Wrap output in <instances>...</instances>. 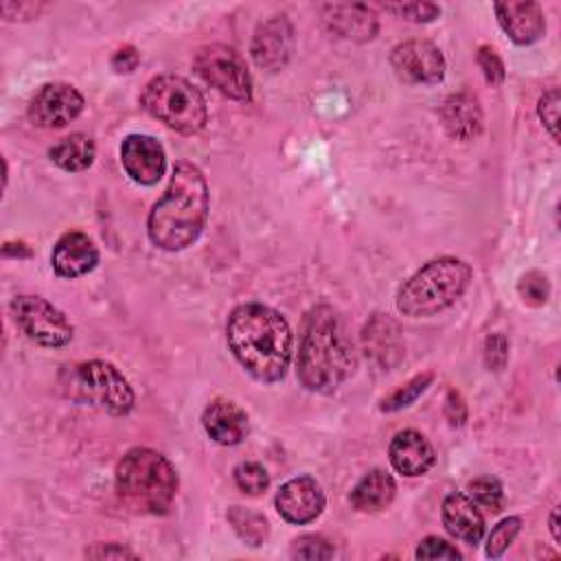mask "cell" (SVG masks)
<instances>
[{"instance_id":"obj_1","label":"cell","mask_w":561,"mask_h":561,"mask_svg":"<svg viewBox=\"0 0 561 561\" xmlns=\"http://www.w3.org/2000/svg\"><path fill=\"white\" fill-rule=\"evenodd\" d=\"M226 340L234 359L259 381L274 383L285 377L291 362V329L272 307L245 302L232 309Z\"/></svg>"},{"instance_id":"obj_2","label":"cell","mask_w":561,"mask_h":561,"mask_svg":"<svg viewBox=\"0 0 561 561\" xmlns=\"http://www.w3.org/2000/svg\"><path fill=\"white\" fill-rule=\"evenodd\" d=\"M355 346L340 313L329 305L313 307L300 333L296 375L311 392H333L355 370Z\"/></svg>"},{"instance_id":"obj_3","label":"cell","mask_w":561,"mask_h":561,"mask_svg":"<svg viewBox=\"0 0 561 561\" xmlns=\"http://www.w3.org/2000/svg\"><path fill=\"white\" fill-rule=\"evenodd\" d=\"M208 186L202 171L182 160L173 167L164 195L153 204L147 232L153 245L178 252L195 243L208 219Z\"/></svg>"},{"instance_id":"obj_4","label":"cell","mask_w":561,"mask_h":561,"mask_svg":"<svg viewBox=\"0 0 561 561\" xmlns=\"http://www.w3.org/2000/svg\"><path fill=\"white\" fill-rule=\"evenodd\" d=\"M114 484L129 508L162 515L175 500L178 471L162 454L149 447H134L118 460Z\"/></svg>"},{"instance_id":"obj_5","label":"cell","mask_w":561,"mask_h":561,"mask_svg":"<svg viewBox=\"0 0 561 561\" xmlns=\"http://www.w3.org/2000/svg\"><path fill=\"white\" fill-rule=\"evenodd\" d=\"M473 270L456 256H440L414 272L397 294V309L410 318H430L451 307L471 285Z\"/></svg>"},{"instance_id":"obj_6","label":"cell","mask_w":561,"mask_h":561,"mask_svg":"<svg viewBox=\"0 0 561 561\" xmlns=\"http://www.w3.org/2000/svg\"><path fill=\"white\" fill-rule=\"evenodd\" d=\"M140 105L147 114L182 134H195L208 121L202 92L178 75L153 77L140 94Z\"/></svg>"},{"instance_id":"obj_7","label":"cell","mask_w":561,"mask_h":561,"mask_svg":"<svg viewBox=\"0 0 561 561\" xmlns=\"http://www.w3.org/2000/svg\"><path fill=\"white\" fill-rule=\"evenodd\" d=\"M64 392L77 403H90L114 416H125L134 408V390L123 373L103 359H90L75 366L61 377Z\"/></svg>"},{"instance_id":"obj_8","label":"cell","mask_w":561,"mask_h":561,"mask_svg":"<svg viewBox=\"0 0 561 561\" xmlns=\"http://www.w3.org/2000/svg\"><path fill=\"white\" fill-rule=\"evenodd\" d=\"M11 316L28 340L46 348L66 346L75 335L70 320L42 296H15L11 300Z\"/></svg>"},{"instance_id":"obj_9","label":"cell","mask_w":561,"mask_h":561,"mask_svg":"<svg viewBox=\"0 0 561 561\" xmlns=\"http://www.w3.org/2000/svg\"><path fill=\"white\" fill-rule=\"evenodd\" d=\"M193 68L208 85H213L224 96L234 101L252 99L250 72L245 68V61L232 48L224 44H206L197 48L193 57Z\"/></svg>"},{"instance_id":"obj_10","label":"cell","mask_w":561,"mask_h":561,"mask_svg":"<svg viewBox=\"0 0 561 561\" xmlns=\"http://www.w3.org/2000/svg\"><path fill=\"white\" fill-rule=\"evenodd\" d=\"M394 75L405 83L432 85L445 77V57L440 48L427 39H408L390 53Z\"/></svg>"},{"instance_id":"obj_11","label":"cell","mask_w":561,"mask_h":561,"mask_svg":"<svg viewBox=\"0 0 561 561\" xmlns=\"http://www.w3.org/2000/svg\"><path fill=\"white\" fill-rule=\"evenodd\" d=\"M85 99L70 83H46L28 103V118L44 129L66 127L83 112Z\"/></svg>"},{"instance_id":"obj_12","label":"cell","mask_w":561,"mask_h":561,"mask_svg":"<svg viewBox=\"0 0 561 561\" xmlns=\"http://www.w3.org/2000/svg\"><path fill=\"white\" fill-rule=\"evenodd\" d=\"M291 53L294 28L285 15H274L256 26L250 44V55L259 68L276 72L287 66Z\"/></svg>"},{"instance_id":"obj_13","label":"cell","mask_w":561,"mask_h":561,"mask_svg":"<svg viewBox=\"0 0 561 561\" xmlns=\"http://www.w3.org/2000/svg\"><path fill=\"white\" fill-rule=\"evenodd\" d=\"M276 511L289 524H309L313 522L327 504L322 486L311 476H298L287 480L276 493Z\"/></svg>"},{"instance_id":"obj_14","label":"cell","mask_w":561,"mask_h":561,"mask_svg":"<svg viewBox=\"0 0 561 561\" xmlns=\"http://www.w3.org/2000/svg\"><path fill=\"white\" fill-rule=\"evenodd\" d=\"M121 164L125 173L142 186L156 184L167 169L162 145L147 134H129L121 142Z\"/></svg>"},{"instance_id":"obj_15","label":"cell","mask_w":561,"mask_h":561,"mask_svg":"<svg viewBox=\"0 0 561 561\" xmlns=\"http://www.w3.org/2000/svg\"><path fill=\"white\" fill-rule=\"evenodd\" d=\"M364 355L381 370H392L405 355L401 327L388 313H375L362 331Z\"/></svg>"},{"instance_id":"obj_16","label":"cell","mask_w":561,"mask_h":561,"mask_svg":"<svg viewBox=\"0 0 561 561\" xmlns=\"http://www.w3.org/2000/svg\"><path fill=\"white\" fill-rule=\"evenodd\" d=\"M322 24L337 37L351 42H368L379 31L377 13L359 2H329L320 7Z\"/></svg>"},{"instance_id":"obj_17","label":"cell","mask_w":561,"mask_h":561,"mask_svg":"<svg viewBox=\"0 0 561 561\" xmlns=\"http://www.w3.org/2000/svg\"><path fill=\"white\" fill-rule=\"evenodd\" d=\"M202 425H204V432L210 436V440L226 447L239 445L250 430L245 410L232 399H224V397H217L206 405L202 414Z\"/></svg>"},{"instance_id":"obj_18","label":"cell","mask_w":561,"mask_h":561,"mask_svg":"<svg viewBox=\"0 0 561 561\" xmlns=\"http://www.w3.org/2000/svg\"><path fill=\"white\" fill-rule=\"evenodd\" d=\"M495 15L502 31L519 46L535 44L546 33V18L537 2H497Z\"/></svg>"},{"instance_id":"obj_19","label":"cell","mask_w":561,"mask_h":561,"mask_svg":"<svg viewBox=\"0 0 561 561\" xmlns=\"http://www.w3.org/2000/svg\"><path fill=\"white\" fill-rule=\"evenodd\" d=\"M53 270L61 278H77L92 272L99 263V250L94 241L83 232H66L53 248Z\"/></svg>"},{"instance_id":"obj_20","label":"cell","mask_w":561,"mask_h":561,"mask_svg":"<svg viewBox=\"0 0 561 561\" xmlns=\"http://www.w3.org/2000/svg\"><path fill=\"white\" fill-rule=\"evenodd\" d=\"M388 456L394 471L408 478L427 473L436 460L432 443L416 430L397 432L394 438L390 440Z\"/></svg>"},{"instance_id":"obj_21","label":"cell","mask_w":561,"mask_h":561,"mask_svg":"<svg viewBox=\"0 0 561 561\" xmlns=\"http://www.w3.org/2000/svg\"><path fill=\"white\" fill-rule=\"evenodd\" d=\"M440 121L445 131L460 142H469L480 136L484 116L478 99L469 92L449 94L440 105Z\"/></svg>"},{"instance_id":"obj_22","label":"cell","mask_w":561,"mask_h":561,"mask_svg":"<svg viewBox=\"0 0 561 561\" xmlns=\"http://www.w3.org/2000/svg\"><path fill=\"white\" fill-rule=\"evenodd\" d=\"M443 526L456 539L476 546L484 537V517L478 504L465 493H449L443 500Z\"/></svg>"},{"instance_id":"obj_23","label":"cell","mask_w":561,"mask_h":561,"mask_svg":"<svg viewBox=\"0 0 561 561\" xmlns=\"http://www.w3.org/2000/svg\"><path fill=\"white\" fill-rule=\"evenodd\" d=\"M397 493L394 478L381 469L368 471L351 491V506L362 513H377L386 508Z\"/></svg>"},{"instance_id":"obj_24","label":"cell","mask_w":561,"mask_h":561,"mask_svg":"<svg viewBox=\"0 0 561 561\" xmlns=\"http://www.w3.org/2000/svg\"><path fill=\"white\" fill-rule=\"evenodd\" d=\"M48 156L59 169L77 173V171H85L88 167H92L94 156H96V147H94V140L88 134L75 131V134L57 140L48 149Z\"/></svg>"},{"instance_id":"obj_25","label":"cell","mask_w":561,"mask_h":561,"mask_svg":"<svg viewBox=\"0 0 561 561\" xmlns=\"http://www.w3.org/2000/svg\"><path fill=\"white\" fill-rule=\"evenodd\" d=\"M228 519L239 533V537L250 546H261L263 539L267 537V519L259 513H252L241 506H232L228 513Z\"/></svg>"},{"instance_id":"obj_26","label":"cell","mask_w":561,"mask_h":561,"mask_svg":"<svg viewBox=\"0 0 561 561\" xmlns=\"http://www.w3.org/2000/svg\"><path fill=\"white\" fill-rule=\"evenodd\" d=\"M432 379H434L432 373H421V375L412 377L410 381H405L401 388H397L390 397H386L381 401V405H379L381 412H397V410H403V408L412 405L427 390Z\"/></svg>"},{"instance_id":"obj_27","label":"cell","mask_w":561,"mask_h":561,"mask_svg":"<svg viewBox=\"0 0 561 561\" xmlns=\"http://www.w3.org/2000/svg\"><path fill=\"white\" fill-rule=\"evenodd\" d=\"M469 497L478 504L484 506L491 513H500L504 508V489L500 484V480L491 478V476H480L476 480H471L467 484Z\"/></svg>"},{"instance_id":"obj_28","label":"cell","mask_w":561,"mask_h":561,"mask_svg":"<svg viewBox=\"0 0 561 561\" xmlns=\"http://www.w3.org/2000/svg\"><path fill=\"white\" fill-rule=\"evenodd\" d=\"M517 294L519 298L530 305V307H541L548 302L550 298V280L543 272L539 270H530L526 272L519 283H517Z\"/></svg>"},{"instance_id":"obj_29","label":"cell","mask_w":561,"mask_h":561,"mask_svg":"<svg viewBox=\"0 0 561 561\" xmlns=\"http://www.w3.org/2000/svg\"><path fill=\"white\" fill-rule=\"evenodd\" d=\"M234 482L237 486L248 495H261L270 486V476L263 465L259 462H241L234 469Z\"/></svg>"},{"instance_id":"obj_30","label":"cell","mask_w":561,"mask_h":561,"mask_svg":"<svg viewBox=\"0 0 561 561\" xmlns=\"http://www.w3.org/2000/svg\"><path fill=\"white\" fill-rule=\"evenodd\" d=\"M522 528V519L519 517H506L502 522L495 524V528L491 530L489 539H486V554L491 559H497L504 554V550L513 543V539L517 537Z\"/></svg>"},{"instance_id":"obj_31","label":"cell","mask_w":561,"mask_h":561,"mask_svg":"<svg viewBox=\"0 0 561 561\" xmlns=\"http://www.w3.org/2000/svg\"><path fill=\"white\" fill-rule=\"evenodd\" d=\"M289 554L294 559H307V561H320L333 557V546L320 537V535H302L294 539Z\"/></svg>"},{"instance_id":"obj_32","label":"cell","mask_w":561,"mask_h":561,"mask_svg":"<svg viewBox=\"0 0 561 561\" xmlns=\"http://www.w3.org/2000/svg\"><path fill=\"white\" fill-rule=\"evenodd\" d=\"M537 114H539L543 127L548 129V134L552 136V140L559 142V90L557 88H550L541 94Z\"/></svg>"},{"instance_id":"obj_33","label":"cell","mask_w":561,"mask_h":561,"mask_svg":"<svg viewBox=\"0 0 561 561\" xmlns=\"http://www.w3.org/2000/svg\"><path fill=\"white\" fill-rule=\"evenodd\" d=\"M386 11L405 18L410 22H432L440 15V7L432 2H405V4H386Z\"/></svg>"},{"instance_id":"obj_34","label":"cell","mask_w":561,"mask_h":561,"mask_svg":"<svg viewBox=\"0 0 561 561\" xmlns=\"http://www.w3.org/2000/svg\"><path fill=\"white\" fill-rule=\"evenodd\" d=\"M476 61L484 75V79L491 83V85H500L506 77V70H504V64L500 59V55L495 53V48L491 46H480L478 53H476Z\"/></svg>"},{"instance_id":"obj_35","label":"cell","mask_w":561,"mask_h":561,"mask_svg":"<svg viewBox=\"0 0 561 561\" xmlns=\"http://www.w3.org/2000/svg\"><path fill=\"white\" fill-rule=\"evenodd\" d=\"M508 362V340L502 333H491L484 342V364L489 370H502Z\"/></svg>"},{"instance_id":"obj_36","label":"cell","mask_w":561,"mask_h":561,"mask_svg":"<svg viewBox=\"0 0 561 561\" xmlns=\"http://www.w3.org/2000/svg\"><path fill=\"white\" fill-rule=\"evenodd\" d=\"M414 554L416 559H460V552L440 537H425Z\"/></svg>"},{"instance_id":"obj_37","label":"cell","mask_w":561,"mask_h":561,"mask_svg":"<svg viewBox=\"0 0 561 561\" xmlns=\"http://www.w3.org/2000/svg\"><path fill=\"white\" fill-rule=\"evenodd\" d=\"M112 70L118 72V75H127V72H134L136 66L140 64V53L134 48V46H121L114 55H112Z\"/></svg>"},{"instance_id":"obj_38","label":"cell","mask_w":561,"mask_h":561,"mask_svg":"<svg viewBox=\"0 0 561 561\" xmlns=\"http://www.w3.org/2000/svg\"><path fill=\"white\" fill-rule=\"evenodd\" d=\"M42 7H44V4H39V2H2V4H0V11H2L4 20L15 22V20L35 18Z\"/></svg>"},{"instance_id":"obj_39","label":"cell","mask_w":561,"mask_h":561,"mask_svg":"<svg viewBox=\"0 0 561 561\" xmlns=\"http://www.w3.org/2000/svg\"><path fill=\"white\" fill-rule=\"evenodd\" d=\"M85 557L90 559H138L136 552L125 548L123 543H96L90 550H85Z\"/></svg>"},{"instance_id":"obj_40","label":"cell","mask_w":561,"mask_h":561,"mask_svg":"<svg viewBox=\"0 0 561 561\" xmlns=\"http://www.w3.org/2000/svg\"><path fill=\"white\" fill-rule=\"evenodd\" d=\"M445 416L451 425H462L465 419H467V405L462 401V397L456 392V390H449L447 392V399H445Z\"/></svg>"},{"instance_id":"obj_41","label":"cell","mask_w":561,"mask_h":561,"mask_svg":"<svg viewBox=\"0 0 561 561\" xmlns=\"http://www.w3.org/2000/svg\"><path fill=\"white\" fill-rule=\"evenodd\" d=\"M2 254H4V256L26 259V256H31V248H26V243H22V241H18V248H11V243L7 241V243L2 245Z\"/></svg>"},{"instance_id":"obj_42","label":"cell","mask_w":561,"mask_h":561,"mask_svg":"<svg viewBox=\"0 0 561 561\" xmlns=\"http://www.w3.org/2000/svg\"><path fill=\"white\" fill-rule=\"evenodd\" d=\"M557 515H559V508L554 506V508H552V515H550V530H552V537H554V541H561V533H559V522H557Z\"/></svg>"}]
</instances>
